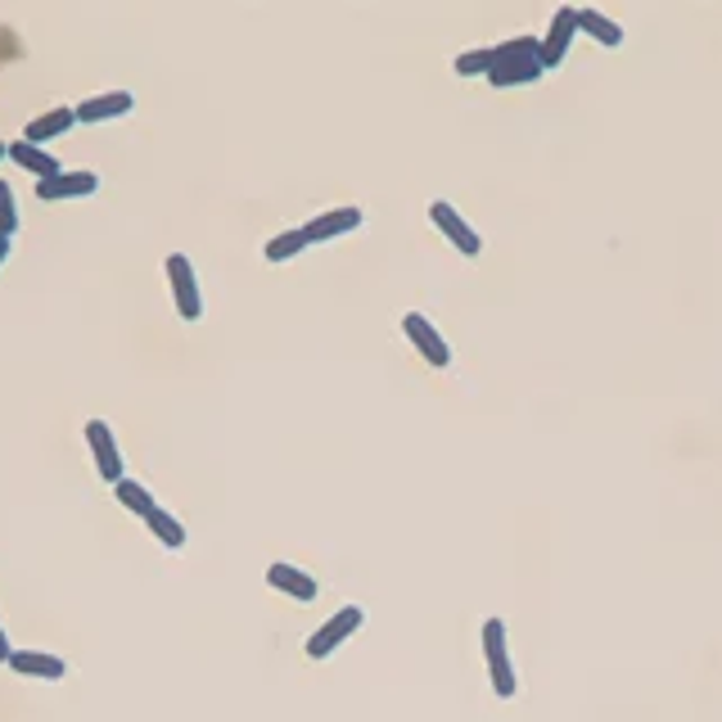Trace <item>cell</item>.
I'll list each match as a JSON object with an SVG mask.
<instances>
[{
    "label": "cell",
    "instance_id": "1",
    "mask_svg": "<svg viewBox=\"0 0 722 722\" xmlns=\"http://www.w3.org/2000/svg\"><path fill=\"white\" fill-rule=\"evenodd\" d=\"M484 664H488L492 695L497 700H515L519 678H515V664H510V645H506V623L501 619H488L484 623Z\"/></svg>",
    "mask_w": 722,
    "mask_h": 722
},
{
    "label": "cell",
    "instance_id": "2",
    "mask_svg": "<svg viewBox=\"0 0 722 722\" xmlns=\"http://www.w3.org/2000/svg\"><path fill=\"white\" fill-rule=\"evenodd\" d=\"M167 285H172V303H176V316L185 325H194L204 316V289H200V272L185 253H167Z\"/></svg>",
    "mask_w": 722,
    "mask_h": 722
},
{
    "label": "cell",
    "instance_id": "3",
    "mask_svg": "<svg viewBox=\"0 0 722 722\" xmlns=\"http://www.w3.org/2000/svg\"><path fill=\"white\" fill-rule=\"evenodd\" d=\"M366 623V610L362 606H344V610H335L331 619H325L312 637H307V660H331V654L357 632Z\"/></svg>",
    "mask_w": 722,
    "mask_h": 722
},
{
    "label": "cell",
    "instance_id": "4",
    "mask_svg": "<svg viewBox=\"0 0 722 722\" xmlns=\"http://www.w3.org/2000/svg\"><path fill=\"white\" fill-rule=\"evenodd\" d=\"M87 447H91V456H95V470H100V479L113 488L118 479H126V461H122V447H118V434H113V425L109 420H87Z\"/></svg>",
    "mask_w": 722,
    "mask_h": 722
},
{
    "label": "cell",
    "instance_id": "5",
    "mask_svg": "<svg viewBox=\"0 0 722 722\" xmlns=\"http://www.w3.org/2000/svg\"><path fill=\"white\" fill-rule=\"evenodd\" d=\"M429 222L443 231V240L456 248V253H461V257H479L484 253V240H479V231L461 217V213H456V204H447V200H434L429 204Z\"/></svg>",
    "mask_w": 722,
    "mask_h": 722
},
{
    "label": "cell",
    "instance_id": "6",
    "mask_svg": "<svg viewBox=\"0 0 722 722\" xmlns=\"http://www.w3.org/2000/svg\"><path fill=\"white\" fill-rule=\"evenodd\" d=\"M403 335H407V344H411L434 370L451 366V344L438 335V325H434L425 312H407V316H403Z\"/></svg>",
    "mask_w": 722,
    "mask_h": 722
},
{
    "label": "cell",
    "instance_id": "7",
    "mask_svg": "<svg viewBox=\"0 0 722 722\" xmlns=\"http://www.w3.org/2000/svg\"><path fill=\"white\" fill-rule=\"evenodd\" d=\"M100 190V172L91 167H63L50 181H37V200L41 204H63V200H87V194Z\"/></svg>",
    "mask_w": 722,
    "mask_h": 722
},
{
    "label": "cell",
    "instance_id": "8",
    "mask_svg": "<svg viewBox=\"0 0 722 722\" xmlns=\"http://www.w3.org/2000/svg\"><path fill=\"white\" fill-rule=\"evenodd\" d=\"M362 222H366V213H362L357 204H344V209H331V213L307 217V222H303V240H307V248H312V244H331V240H339V235L362 231Z\"/></svg>",
    "mask_w": 722,
    "mask_h": 722
},
{
    "label": "cell",
    "instance_id": "9",
    "mask_svg": "<svg viewBox=\"0 0 722 722\" xmlns=\"http://www.w3.org/2000/svg\"><path fill=\"white\" fill-rule=\"evenodd\" d=\"M573 41H578V10H573V6H560V10L551 14V28H547V37H542V50H538V59H542L547 73L560 69Z\"/></svg>",
    "mask_w": 722,
    "mask_h": 722
},
{
    "label": "cell",
    "instance_id": "10",
    "mask_svg": "<svg viewBox=\"0 0 722 722\" xmlns=\"http://www.w3.org/2000/svg\"><path fill=\"white\" fill-rule=\"evenodd\" d=\"M267 587H272V592H285V597H289V601H298V606H312V601L321 597L316 578H312L307 569L289 565V560H276V565H267Z\"/></svg>",
    "mask_w": 722,
    "mask_h": 722
},
{
    "label": "cell",
    "instance_id": "11",
    "mask_svg": "<svg viewBox=\"0 0 722 722\" xmlns=\"http://www.w3.org/2000/svg\"><path fill=\"white\" fill-rule=\"evenodd\" d=\"M542 78H547L542 59H538V54H519V59L497 63V69L488 73V87H492V91H515V87H533V82H542Z\"/></svg>",
    "mask_w": 722,
    "mask_h": 722
},
{
    "label": "cell",
    "instance_id": "12",
    "mask_svg": "<svg viewBox=\"0 0 722 722\" xmlns=\"http://www.w3.org/2000/svg\"><path fill=\"white\" fill-rule=\"evenodd\" d=\"M10 673L19 678H37V682H63L69 678V664L50 650H14L10 654Z\"/></svg>",
    "mask_w": 722,
    "mask_h": 722
},
{
    "label": "cell",
    "instance_id": "13",
    "mask_svg": "<svg viewBox=\"0 0 722 722\" xmlns=\"http://www.w3.org/2000/svg\"><path fill=\"white\" fill-rule=\"evenodd\" d=\"M136 109V95L131 91H104V95H91L78 104V122L82 126H95V122H118Z\"/></svg>",
    "mask_w": 722,
    "mask_h": 722
},
{
    "label": "cell",
    "instance_id": "14",
    "mask_svg": "<svg viewBox=\"0 0 722 722\" xmlns=\"http://www.w3.org/2000/svg\"><path fill=\"white\" fill-rule=\"evenodd\" d=\"M78 126V109H45V113H37L32 122H28V131H23V141L28 145H50V141H59L63 131H73Z\"/></svg>",
    "mask_w": 722,
    "mask_h": 722
},
{
    "label": "cell",
    "instance_id": "15",
    "mask_svg": "<svg viewBox=\"0 0 722 722\" xmlns=\"http://www.w3.org/2000/svg\"><path fill=\"white\" fill-rule=\"evenodd\" d=\"M10 159L28 172V176H37V181H50V176H59L63 167H59V159L50 154V150H41V145H28V141H10Z\"/></svg>",
    "mask_w": 722,
    "mask_h": 722
},
{
    "label": "cell",
    "instance_id": "16",
    "mask_svg": "<svg viewBox=\"0 0 722 722\" xmlns=\"http://www.w3.org/2000/svg\"><path fill=\"white\" fill-rule=\"evenodd\" d=\"M578 37H592L606 50H619L623 45V28L610 14H601V10H578Z\"/></svg>",
    "mask_w": 722,
    "mask_h": 722
},
{
    "label": "cell",
    "instance_id": "17",
    "mask_svg": "<svg viewBox=\"0 0 722 722\" xmlns=\"http://www.w3.org/2000/svg\"><path fill=\"white\" fill-rule=\"evenodd\" d=\"M145 529H150V533H154V542H159V547H167V551H181V547L190 542L185 523H181V519H176L167 506H159V510L145 519Z\"/></svg>",
    "mask_w": 722,
    "mask_h": 722
},
{
    "label": "cell",
    "instance_id": "18",
    "mask_svg": "<svg viewBox=\"0 0 722 722\" xmlns=\"http://www.w3.org/2000/svg\"><path fill=\"white\" fill-rule=\"evenodd\" d=\"M113 497H118V506H122V510H131L136 519H150V515L159 510L154 492H150L145 484H136V479H118V484H113Z\"/></svg>",
    "mask_w": 722,
    "mask_h": 722
},
{
    "label": "cell",
    "instance_id": "19",
    "mask_svg": "<svg viewBox=\"0 0 722 722\" xmlns=\"http://www.w3.org/2000/svg\"><path fill=\"white\" fill-rule=\"evenodd\" d=\"M298 253H307V240H303V226H294V231H281V235H272L267 244H262V257L272 262V267H281V262H294Z\"/></svg>",
    "mask_w": 722,
    "mask_h": 722
},
{
    "label": "cell",
    "instance_id": "20",
    "mask_svg": "<svg viewBox=\"0 0 722 722\" xmlns=\"http://www.w3.org/2000/svg\"><path fill=\"white\" fill-rule=\"evenodd\" d=\"M492 63H497L492 45H479V50L456 54V59H451V73H456V78H488V73H492Z\"/></svg>",
    "mask_w": 722,
    "mask_h": 722
},
{
    "label": "cell",
    "instance_id": "21",
    "mask_svg": "<svg viewBox=\"0 0 722 722\" xmlns=\"http://www.w3.org/2000/svg\"><path fill=\"white\" fill-rule=\"evenodd\" d=\"M0 235H19V200H14V190L10 181H0Z\"/></svg>",
    "mask_w": 722,
    "mask_h": 722
},
{
    "label": "cell",
    "instance_id": "22",
    "mask_svg": "<svg viewBox=\"0 0 722 722\" xmlns=\"http://www.w3.org/2000/svg\"><path fill=\"white\" fill-rule=\"evenodd\" d=\"M10 654H14V645H10V637H6V628H0V664H10Z\"/></svg>",
    "mask_w": 722,
    "mask_h": 722
},
{
    "label": "cell",
    "instance_id": "23",
    "mask_svg": "<svg viewBox=\"0 0 722 722\" xmlns=\"http://www.w3.org/2000/svg\"><path fill=\"white\" fill-rule=\"evenodd\" d=\"M10 253H14V240H10V235H0V267L10 262Z\"/></svg>",
    "mask_w": 722,
    "mask_h": 722
},
{
    "label": "cell",
    "instance_id": "24",
    "mask_svg": "<svg viewBox=\"0 0 722 722\" xmlns=\"http://www.w3.org/2000/svg\"><path fill=\"white\" fill-rule=\"evenodd\" d=\"M0 159H10V145L6 141H0Z\"/></svg>",
    "mask_w": 722,
    "mask_h": 722
}]
</instances>
